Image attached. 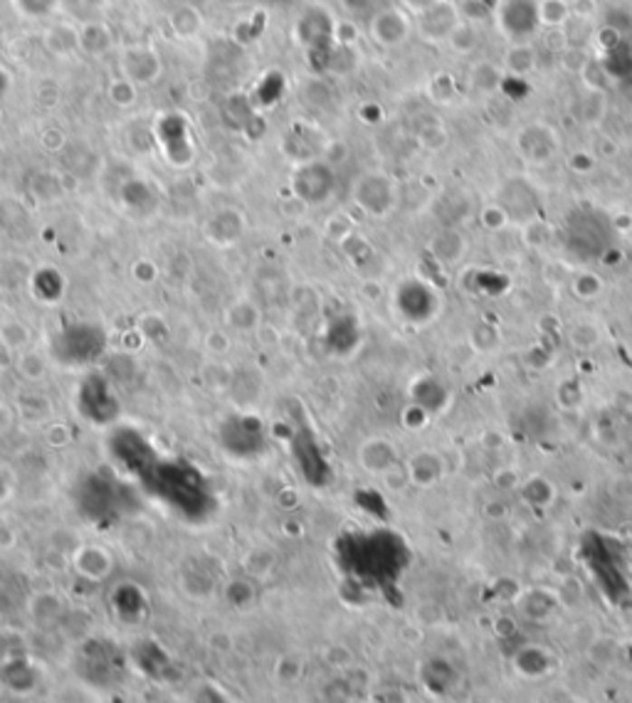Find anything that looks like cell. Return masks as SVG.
<instances>
[{
    "mask_svg": "<svg viewBox=\"0 0 632 703\" xmlns=\"http://www.w3.org/2000/svg\"><path fill=\"white\" fill-rule=\"evenodd\" d=\"M460 23V8L452 0H433L427 8H423L416 15L417 35L423 37L425 43H433V45L447 43Z\"/></svg>",
    "mask_w": 632,
    "mask_h": 703,
    "instance_id": "6da1fadb",
    "label": "cell"
},
{
    "mask_svg": "<svg viewBox=\"0 0 632 703\" xmlns=\"http://www.w3.org/2000/svg\"><path fill=\"white\" fill-rule=\"evenodd\" d=\"M559 134L546 124H529L516 134V151L531 166H546L559 154Z\"/></svg>",
    "mask_w": 632,
    "mask_h": 703,
    "instance_id": "7a4b0ae2",
    "label": "cell"
},
{
    "mask_svg": "<svg viewBox=\"0 0 632 703\" xmlns=\"http://www.w3.org/2000/svg\"><path fill=\"white\" fill-rule=\"evenodd\" d=\"M119 67H121L124 80H129L131 84H151L163 72L161 54L156 52L151 45H144V43L124 47L119 54Z\"/></svg>",
    "mask_w": 632,
    "mask_h": 703,
    "instance_id": "3957f363",
    "label": "cell"
},
{
    "mask_svg": "<svg viewBox=\"0 0 632 703\" xmlns=\"http://www.w3.org/2000/svg\"><path fill=\"white\" fill-rule=\"evenodd\" d=\"M410 30H413L410 15H407L406 10L393 8V5H386V8L378 10L369 20L370 40L383 47V50H393V47L403 45L410 37Z\"/></svg>",
    "mask_w": 632,
    "mask_h": 703,
    "instance_id": "277c9868",
    "label": "cell"
},
{
    "mask_svg": "<svg viewBox=\"0 0 632 703\" xmlns=\"http://www.w3.org/2000/svg\"><path fill=\"white\" fill-rule=\"evenodd\" d=\"M353 195H356L359 205H361L366 213L380 217L390 213L393 203H396V185H393V181H390L388 176H383V173H366L361 181L356 183Z\"/></svg>",
    "mask_w": 632,
    "mask_h": 703,
    "instance_id": "5b68a950",
    "label": "cell"
},
{
    "mask_svg": "<svg viewBox=\"0 0 632 703\" xmlns=\"http://www.w3.org/2000/svg\"><path fill=\"white\" fill-rule=\"evenodd\" d=\"M407 479H410V484H416V487H435L440 479L447 474V464H445V454L435 450H423L417 451L410 457L407 461Z\"/></svg>",
    "mask_w": 632,
    "mask_h": 703,
    "instance_id": "8992f818",
    "label": "cell"
},
{
    "mask_svg": "<svg viewBox=\"0 0 632 703\" xmlns=\"http://www.w3.org/2000/svg\"><path fill=\"white\" fill-rule=\"evenodd\" d=\"M203 25H206L203 13L190 3H181L168 13V27L178 40H196L203 33Z\"/></svg>",
    "mask_w": 632,
    "mask_h": 703,
    "instance_id": "52a82bcc",
    "label": "cell"
},
{
    "mask_svg": "<svg viewBox=\"0 0 632 703\" xmlns=\"http://www.w3.org/2000/svg\"><path fill=\"white\" fill-rule=\"evenodd\" d=\"M566 336V343H569L573 351L579 353H590L596 351L598 346L603 343V328L593 318H579L563 331Z\"/></svg>",
    "mask_w": 632,
    "mask_h": 703,
    "instance_id": "ba28073f",
    "label": "cell"
},
{
    "mask_svg": "<svg viewBox=\"0 0 632 703\" xmlns=\"http://www.w3.org/2000/svg\"><path fill=\"white\" fill-rule=\"evenodd\" d=\"M45 47L57 57H67L80 50V30L70 23H54L45 30Z\"/></svg>",
    "mask_w": 632,
    "mask_h": 703,
    "instance_id": "9c48e42d",
    "label": "cell"
},
{
    "mask_svg": "<svg viewBox=\"0 0 632 703\" xmlns=\"http://www.w3.org/2000/svg\"><path fill=\"white\" fill-rule=\"evenodd\" d=\"M569 291L570 297L579 299L583 304H590V301H596V299L603 297V291H606V281L600 274L590 270H576L569 277Z\"/></svg>",
    "mask_w": 632,
    "mask_h": 703,
    "instance_id": "30bf717a",
    "label": "cell"
},
{
    "mask_svg": "<svg viewBox=\"0 0 632 703\" xmlns=\"http://www.w3.org/2000/svg\"><path fill=\"white\" fill-rule=\"evenodd\" d=\"M430 252L445 264H457L467 252V240L462 237L457 230H443L433 237L430 242Z\"/></svg>",
    "mask_w": 632,
    "mask_h": 703,
    "instance_id": "8fae6325",
    "label": "cell"
},
{
    "mask_svg": "<svg viewBox=\"0 0 632 703\" xmlns=\"http://www.w3.org/2000/svg\"><path fill=\"white\" fill-rule=\"evenodd\" d=\"M536 70V50L529 43H516L504 52V72L529 77Z\"/></svg>",
    "mask_w": 632,
    "mask_h": 703,
    "instance_id": "7c38bea8",
    "label": "cell"
},
{
    "mask_svg": "<svg viewBox=\"0 0 632 703\" xmlns=\"http://www.w3.org/2000/svg\"><path fill=\"white\" fill-rule=\"evenodd\" d=\"M111 30L104 23H87L80 27V47L90 54H104L111 50Z\"/></svg>",
    "mask_w": 632,
    "mask_h": 703,
    "instance_id": "4fadbf2b",
    "label": "cell"
},
{
    "mask_svg": "<svg viewBox=\"0 0 632 703\" xmlns=\"http://www.w3.org/2000/svg\"><path fill=\"white\" fill-rule=\"evenodd\" d=\"M470 346L472 351L479 353V356H492L502 348V334L494 324H487V321H477V324L470 328Z\"/></svg>",
    "mask_w": 632,
    "mask_h": 703,
    "instance_id": "5bb4252c",
    "label": "cell"
},
{
    "mask_svg": "<svg viewBox=\"0 0 632 703\" xmlns=\"http://www.w3.org/2000/svg\"><path fill=\"white\" fill-rule=\"evenodd\" d=\"M608 117V91H586L580 100L579 119L590 128H598Z\"/></svg>",
    "mask_w": 632,
    "mask_h": 703,
    "instance_id": "9a60e30c",
    "label": "cell"
},
{
    "mask_svg": "<svg viewBox=\"0 0 632 703\" xmlns=\"http://www.w3.org/2000/svg\"><path fill=\"white\" fill-rule=\"evenodd\" d=\"M502 80H504L502 70H497L494 64L489 62H477L470 72V87L477 94H484V97H492L502 87Z\"/></svg>",
    "mask_w": 632,
    "mask_h": 703,
    "instance_id": "2e32d148",
    "label": "cell"
},
{
    "mask_svg": "<svg viewBox=\"0 0 632 703\" xmlns=\"http://www.w3.org/2000/svg\"><path fill=\"white\" fill-rule=\"evenodd\" d=\"M396 461L397 454L393 450V444L383 442V440L370 442L369 450H363V464L373 471H378V474H388L390 469L396 467Z\"/></svg>",
    "mask_w": 632,
    "mask_h": 703,
    "instance_id": "e0dca14e",
    "label": "cell"
},
{
    "mask_svg": "<svg viewBox=\"0 0 632 703\" xmlns=\"http://www.w3.org/2000/svg\"><path fill=\"white\" fill-rule=\"evenodd\" d=\"M539 23L546 27H566L569 18L573 15V5L569 0H539L536 3Z\"/></svg>",
    "mask_w": 632,
    "mask_h": 703,
    "instance_id": "ac0fdd59",
    "label": "cell"
},
{
    "mask_svg": "<svg viewBox=\"0 0 632 703\" xmlns=\"http://www.w3.org/2000/svg\"><path fill=\"white\" fill-rule=\"evenodd\" d=\"M522 496H524L526 501H529L531 506L543 508V506H549L553 499H556V489H553V484L549 481V479L531 477L529 481L522 484Z\"/></svg>",
    "mask_w": 632,
    "mask_h": 703,
    "instance_id": "d6986e66",
    "label": "cell"
},
{
    "mask_svg": "<svg viewBox=\"0 0 632 703\" xmlns=\"http://www.w3.org/2000/svg\"><path fill=\"white\" fill-rule=\"evenodd\" d=\"M522 240L529 250H543L551 242V227L541 217H529L522 225Z\"/></svg>",
    "mask_w": 632,
    "mask_h": 703,
    "instance_id": "ffe728a7",
    "label": "cell"
},
{
    "mask_svg": "<svg viewBox=\"0 0 632 703\" xmlns=\"http://www.w3.org/2000/svg\"><path fill=\"white\" fill-rule=\"evenodd\" d=\"M477 25H472L470 20H462L460 25L455 27V33L447 40V45H450L452 52L457 54H470L474 47H477Z\"/></svg>",
    "mask_w": 632,
    "mask_h": 703,
    "instance_id": "44dd1931",
    "label": "cell"
},
{
    "mask_svg": "<svg viewBox=\"0 0 632 703\" xmlns=\"http://www.w3.org/2000/svg\"><path fill=\"white\" fill-rule=\"evenodd\" d=\"M60 5V0H13V8L18 15L27 20H43L50 13H54Z\"/></svg>",
    "mask_w": 632,
    "mask_h": 703,
    "instance_id": "7402d4cb",
    "label": "cell"
},
{
    "mask_svg": "<svg viewBox=\"0 0 632 703\" xmlns=\"http://www.w3.org/2000/svg\"><path fill=\"white\" fill-rule=\"evenodd\" d=\"M479 223H482V227L489 230V233H502V230H506L509 223H512V215H509V210L497 205V203H489V205H484L482 213H479Z\"/></svg>",
    "mask_w": 632,
    "mask_h": 703,
    "instance_id": "603a6c76",
    "label": "cell"
},
{
    "mask_svg": "<svg viewBox=\"0 0 632 703\" xmlns=\"http://www.w3.org/2000/svg\"><path fill=\"white\" fill-rule=\"evenodd\" d=\"M427 91H430V100L437 101V104H450V101L457 100V81L445 72L435 74Z\"/></svg>",
    "mask_w": 632,
    "mask_h": 703,
    "instance_id": "cb8c5ba5",
    "label": "cell"
},
{
    "mask_svg": "<svg viewBox=\"0 0 632 703\" xmlns=\"http://www.w3.org/2000/svg\"><path fill=\"white\" fill-rule=\"evenodd\" d=\"M580 80L586 81V90L608 91V72L606 67L596 60H588L586 67L580 70Z\"/></svg>",
    "mask_w": 632,
    "mask_h": 703,
    "instance_id": "d4e9b609",
    "label": "cell"
},
{
    "mask_svg": "<svg viewBox=\"0 0 632 703\" xmlns=\"http://www.w3.org/2000/svg\"><path fill=\"white\" fill-rule=\"evenodd\" d=\"M566 166H569L576 176H588V173L596 171L598 156L593 154V148H590V151H588V148H579V151H573V154L569 156Z\"/></svg>",
    "mask_w": 632,
    "mask_h": 703,
    "instance_id": "484cf974",
    "label": "cell"
},
{
    "mask_svg": "<svg viewBox=\"0 0 632 703\" xmlns=\"http://www.w3.org/2000/svg\"><path fill=\"white\" fill-rule=\"evenodd\" d=\"M417 138H420V144H423L427 151H443L447 141H450V136H447V131H445L440 124H430V127L420 128Z\"/></svg>",
    "mask_w": 632,
    "mask_h": 703,
    "instance_id": "4316f807",
    "label": "cell"
},
{
    "mask_svg": "<svg viewBox=\"0 0 632 703\" xmlns=\"http://www.w3.org/2000/svg\"><path fill=\"white\" fill-rule=\"evenodd\" d=\"M343 8L353 13V15H369L373 18L378 10L386 8V0H341Z\"/></svg>",
    "mask_w": 632,
    "mask_h": 703,
    "instance_id": "83f0119b",
    "label": "cell"
},
{
    "mask_svg": "<svg viewBox=\"0 0 632 703\" xmlns=\"http://www.w3.org/2000/svg\"><path fill=\"white\" fill-rule=\"evenodd\" d=\"M543 43H546V47H549L551 52H566V50H570L569 33H566L563 27H546Z\"/></svg>",
    "mask_w": 632,
    "mask_h": 703,
    "instance_id": "f1b7e54d",
    "label": "cell"
},
{
    "mask_svg": "<svg viewBox=\"0 0 632 703\" xmlns=\"http://www.w3.org/2000/svg\"><path fill=\"white\" fill-rule=\"evenodd\" d=\"M613 227L620 234L632 233V215H630V213H615V215H613Z\"/></svg>",
    "mask_w": 632,
    "mask_h": 703,
    "instance_id": "f546056e",
    "label": "cell"
},
{
    "mask_svg": "<svg viewBox=\"0 0 632 703\" xmlns=\"http://www.w3.org/2000/svg\"><path fill=\"white\" fill-rule=\"evenodd\" d=\"M569 3H570V5H573V3H576V0H569Z\"/></svg>",
    "mask_w": 632,
    "mask_h": 703,
    "instance_id": "4dcf8cb0",
    "label": "cell"
}]
</instances>
